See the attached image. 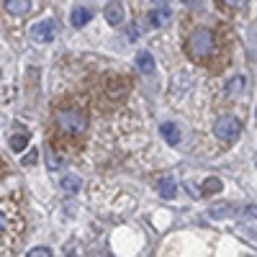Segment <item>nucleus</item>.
Returning a JSON list of instances; mask_svg holds the SVG:
<instances>
[{
	"mask_svg": "<svg viewBox=\"0 0 257 257\" xmlns=\"http://www.w3.org/2000/svg\"><path fill=\"white\" fill-rule=\"evenodd\" d=\"M24 237V219L11 201H0V252L8 254Z\"/></svg>",
	"mask_w": 257,
	"mask_h": 257,
	"instance_id": "nucleus-1",
	"label": "nucleus"
},
{
	"mask_svg": "<svg viewBox=\"0 0 257 257\" xmlns=\"http://www.w3.org/2000/svg\"><path fill=\"white\" fill-rule=\"evenodd\" d=\"M54 126L59 128L62 137H70V139H77L85 134L88 128V113L80 105H62L54 113Z\"/></svg>",
	"mask_w": 257,
	"mask_h": 257,
	"instance_id": "nucleus-2",
	"label": "nucleus"
},
{
	"mask_svg": "<svg viewBox=\"0 0 257 257\" xmlns=\"http://www.w3.org/2000/svg\"><path fill=\"white\" fill-rule=\"evenodd\" d=\"M185 52L190 59L196 62H206L213 52H216V39H213V31L211 29H196L188 41H185Z\"/></svg>",
	"mask_w": 257,
	"mask_h": 257,
	"instance_id": "nucleus-3",
	"label": "nucleus"
},
{
	"mask_svg": "<svg viewBox=\"0 0 257 257\" xmlns=\"http://www.w3.org/2000/svg\"><path fill=\"white\" fill-rule=\"evenodd\" d=\"M213 128H216V137L221 142H234V139L242 134V123H239L237 116H219Z\"/></svg>",
	"mask_w": 257,
	"mask_h": 257,
	"instance_id": "nucleus-4",
	"label": "nucleus"
},
{
	"mask_svg": "<svg viewBox=\"0 0 257 257\" xmlns=\"http://www.w3.org/2000/svg\"><path fill=\"white\" fill-rule=\"evenodd\" d=\"M54 31H57V24H54V21H39V24H34L31 26V39L36 41V44H49V41L54 39Z\"/></svg>",
	"mask_w": 257,
	"mask_h": 257,
	"instance_id": "nucleus-5",
	"label": "nucleus"
},
{
	"mask_svg": "<svg viewBox=\"0 0 257 257\" xmlns=\"http://www.w3.org/2000/svg\"><path fill=\"white\" fill-rule=\"evenodd\" d=\"M160 134H162V139H165L170 147H178V144H180V139H183L180 126H178V123H173V121H165V123L160 126Z\"/></svg>",
	"mask_w": 257,
	"mask_h": 257,
	"instance_id": "nucleus-6",
	"label": "nucleus"
},
{
	"mask_svg": "<svg viewBox=\"0 0 257 257\" xmlns=\"http://www.w3.org/2000/svg\"><path fill=\"white\" fill-rule=\"evenodd\" d=\"M126 80L123 77H108V82H105V93L111 95V100H118L126 95Z\"/></svg>",
	"mask_w": 257,
	"mask_h": 257,
	"instance_id": "nucleus-7",
	"label": "nucleus"
},
{
	"mask_svg": "<svg viewBox=\"0 0 257 257\" xmlns=\"http://www.w3.org/2000/svg\"><path fill=\"white\" fill-rule=\"evenodd\" d=\"M147 21H149V26H155V29L165 26L167 21H170V8H167V6H157V8H152V11H149V16H147Z\"/></svg>",
	"mask_w": 257,
	"mask_h": 257,
	"instance_id": "nucleus-8",
	"label": "nucleus"
},
{
	"mask_svg": "<svg viewBox=\"0 0 257 257\" xmlns=\"http://www.w3.org/2000/svg\"><path fill=\"white\" fill-rule=\"evenodd\" d=\"M244 88H247V77L237 75V77H231L226 82V95L229 98H239V95H244Z\"/></svg>",
	"mask_w": 257,
	"mask_h": 257,
	"instance_id": "nucleus-9",
	"label": "nucleus"
},
{
	"mask_svg": "<svg viewBox=\"0 0 257 257\" xmlns=\"http://www.w3.org/2000/svg\"><path fill=\"white\" fill-rule=\"evenodd\" d=\"M105 21L111 26H121L123 24V6L121 3H108L105 6Z\"/></svg>",
	"mask_w": 257,
	"mask_h": 257,
	"instance_id": "nucleus-10",
	"label": "nucleus"
},
{
	"mask_svg": "<svg viewBox=\"0 0 257 257\" xmlns=\"http://www.w3.org/2000/svg\"><path fill=\"white\" fill-rule=\"evenodd\" d=\"M93 18V11L90 8H85V6H77L72 13H70V21H72V26H85V24H88V21Z\"/></svg>",
	"mask_w": 257,
	"mask_h": 257,
	"instance_id": "nucleus-11",
	"label": "nucleus"
},
{
	"mask_svg": "<svg viewBox=\"0 0 257 257\" xmlns=\"http://www.w3.org/2000/svg\"><path fill=\"white\" fill-rule=\"evenodd\" d=\"M137 67H139L142 72H147V75H149V72L155 70V57L149 54V52H144V49H142V52L137 54Z\"/></svg>",
	"mask_w": 257,
	"mask_h": 257,
	"instance_id": "nucleus-12",
	"label": "nucleus"
},
{
	"mask_svg": "<svg viewBox=\"0 0 257 257\" xmlns=\"http://www.w3.org/2000/svg\"><path fill=\"white\" fill-rule=\"evenodd\" d=\"M80 185H82V183H80V178H77V175H64V178L59 180V188H62L64 193H67V196L77 193V190H80Z\"/></svg>",
	"mask_w": 257,
	"mask_h": 257,
	"instance_id": "nucleus-13",
	"label": "nucleus"
},
{
	"mask_svg": "<svg viewBox=\"0 0 257 257\" xmlns=\"http://www.w3.org/2000/svg\"><path fill=\"white\" fill-rule=\"evenodd\" d=\"M6 8H8V13H13V16H24V13L31 11V3H29V0H8Z\"/></svg>",
	"mask_w": 257,
	"mask_h": 257,
	"instance_id": "nucleus-14",
	"label": "nucleus"
},
{
	"mask_svg": "<svg viewBox=\"0 0 257 257\" xmlns=\"http://www.w3.org/2000/svg\"><path fill=\"white\" fill-rule=\"evenodd\" d=\"M157 190H160V196H162V198H173L178 188H175V180H173V178H160Z\"/></svg>",
	"mask_w": 257,
	"mask_h": 257,
	"instance_id": "nucleus-15",
	"label": "nucleus"
},
{
	"mask_svg": "<svg viewBox=\"0 0 257 257\" xmlns=\"http://www.w3.org/2000/svg\"><path fill=\"white\" fill-rule=\"evenodd\" d=\"M26 144H29V134H26V132L11 134V149H13V152H24Z\"/></svg>",
	"mask_w": 257,
	"mask_h": 257,
	"instance_id": "nucleus-16",
	"label": "nucleus"
},
{
	"mask_svg": "<svg viewBox=\"0 0 257 257\" xmlns=\"http://www.w3.org/2000/svg\"><path fill=\"white\" fill-rule=\"evenodd\" d=\"M216 190H221V180L208 178V180L203 183V193H216Z\"/></svg>",
	"mask_w": 257,
	"mask_h": 257,
	"instance_id": "nucleus-17",
	"label": "nucleus"
},
{
	"mask_svg": "<svg viewBox=\"0 0 257 257\" xmlns=\"http://www.w3.org/2000/svg\"><path fill=\"white\" fill-rule=\"evenodd\" d=\"M211 216L213 219H224V216H229V206L224 203V206H213L211 208Z\"/></svg>",
	"mask_w": 257,
	"mask_h": 257,
	"instance_id": "nucleus-18",
	"label": "nucleus"
},
{
	"mask_svg": "<svg viewBox=\"0 0 257 257\" xmlns=\"http://www.w3.org/2000/svg\"><path fill=\"white\" fill-rule=\"evenodd\" d=\"M29 257H52V252H49L47 247H34V249L29 252Z\"/></svg>",
	"mask_w": 257,
	"mask_h": 257,
	"instance_id": "nucleus-19",
	"label": "nucleus"
},
{
	"mask_svg": "<svg viewBox=\"0 0 257 257\" xmlns=\"http://www.w3.org/2000/svg\"><path fill=\"white\" fill-rule=\"evenodd\" d=\"M59 162H62V160H59V157H54V152L49 149V167L54 170V167H59Z\"/></svg>",
	"mask_w": 257,
	"mask_h": 257,
	"instance_id": "nucleus-20",
	"label": "nucleus"
},
{
	"mask_svg": "<svg viewBox=\"0 0 257 257\" xmlns=\"http://www.w3.org/2000/svg\"><path fill=\"white\" fill-rule=\"evenodd\" d=\"M34 162H36V149H34L31 155H26V157H24V165H34Z\"/></svg>",
	"mask_w": 257,
	"mask_h": 257,
	"instance_id": "nucleus-21",
	"label": "nucleus"
},
{
	"mask_svg": "<svg viewBox=\"0 0 257 257\" xmlns=\"http://www.w3.org/2000/svg\"><path fill=\"white\" fill-rule=\"evenodd\" d=\"M247 213H249L252 219H257V206H247Z\"/></svg>",
	"mask_w": 257,
	"mask_h": 257,
	"instance_id": "nucleus-22",
	"label": "nucleus"
}]
</instances>
